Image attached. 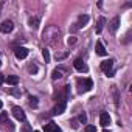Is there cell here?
Masks as SVG:
<instances>
[{"instance_id":"obj_23","label":"cell","mask_w":132,"mask_h":132,"mask_svg":"<svg viewBox=\"0 0 132 132\" xmlns=\"http://www.w3.org/2000/svg\"><path fill=\"white\" fill-rule=\"evenodd\" d=\"M67 42H69V45H73V44L76 42V39H75V37H69V40H67Z\"/></svg>"},{"instance_id":"obj_21","label":"cell","mask_w":132,"mask_h":132,"mask_svg":"<svg viewBox=\"0 0 132 132\" xmlns=\"http://www.w3.org/2000/svg\"><path fill=\"white\" fill-rule=\"evenodd\" d=\"M0 121H8V113H6V112L0 113Z\"/></svg>"},{"instance_id":"obj_15","label":"cell","mask_w":132,"mask_h":132,"mask_svg":"<svg viewBox=\"0 0 132 132\" xmlns=\"http://www.w3.org/2000/svg\"><path fill=\"white\" fill-rule=\"evenodd\" d=\"M104 22H106L104 17H101L100 22H98V27H96V33H101V31H103V25H104Z\"/></svg>"},{"instance_id":"obj_27","label":"cell","mask_w":132,"mask_h":132,"mask_svg":"<svg viewBox=\"0 0 132 132\" xmlns=\"http://www.w3.org/2000/svg\"><path fill=\"white\" fill-rule=\"evenodd\" d=\"M103 132H112V130H107V129H104V130H103Z\"/></svg>"},{"instance_id":"obj_20","label":"cell","mask_w":132,"mask_h":132,"mask_svg":"<svg viewBox=\"0 0 132 132\" xmlns=\"http://www.w3.org/2000/svg\"><path fill=\"white\" fill-rule=\"evenodd\" d=\"M86 132H96V127L92 126V124H89V126H86Z\"/></svg>"},{"instance_id":"obj_19","label":"cell","mask_w":132,"mask_h":132,"mask_svg":"<svg viewBox=\"0 0 132 132\" xmlns=\"http://www.w3.org/2000/svg\"><path fill=\"white\" fill-rule=\"evenodd\" d=\"M42 56H44L45 62H50V53H48V50H44L42 51Z\"/></svg>"},{"instance_id":"obj_29","label":"cell","mask_w":132,"mask_h":132,"mask_svg":"<svg viewBox=\"0 0 132 132\" xmlns=\"http://www.w3.org/2000/svg\"><path fill=\"white\" fill-rule=\"evenodd\" d=\"M0 65H2V61H0Z\"/></svg>"},{"instance_id":"obj_1","label":"cell","mask_w":132,"mask_h":132,"mask_svg":"<svg viewBox=\"0 0 132 132\" xmlns=\"http://www.w3.org/2000/svg\"><path fill=\"white\" fill-rule=\"evenodd\" d=\"M78 84L81 86V87H79V92H89V90H92V87H93V81H92L90 78L78 79Z\"/></svg>"},{"instance_id":"obj_5","label":"cell","mask_w":132,"mask_h":132,"mask_svg":"<svg viewBox=\"0 0 132 132\" xmlns=\"http://www.w3.org/2000/svg\"><path fill=\"white\" fill-rule=\"evenodd\" d=\"M100 124L103 127H107L110 124V115L107 112H101V115H100Z\"/></svg>"},{"instance_id":"obj_2","label":"cell","mask_w":132,"mask_h":132,"mask_svg":"<svg viewBox=\"0 0 132 132\" xmlns=\"http://www.w3.org/2000/svg\"><path fill=\"white\" fill-rule=\"evenodd\" d=\"M14 30V23L11 20H3L2 23H0V33H3V34H8Z\"/></svg>"},{"instance_id":"obj_30","label":"cell","mask_w":132,"mask_h":132,"mask_svg":"<svg viewBox=\"0 0 132 132\" xmlns=\"http://www.w3.org/2000/svg\"><path fill=\"white\" fill-rule=\"evenodd\" d=\"M0 8H2V3H0Z\"/></svg>"},{"instance_id":"obj_8","label":"cell","mask_w":132,"mask_h":132,"mask_svg":"<svg viewBox=\"0 0 132 132\" xmlns=\"http://www.w3.org/2000/svg\"><path fill=\"white\" fill-rule=\"evenodd\" d=\"M44 130L45 132H62V129L56 124V123H48L44 126Z\"/></svg>"},{"instance_id":"obj_16","label":"cell","mask_w":132,"mask_h":132,"mask_svg":"<svg viewBox=\"0 0 132 132\" xmlns=\"http://www.w3.org/2000/svg\"><path fill=\"white\" fill-rule=\"evenodd\" d=\"M51 78H53V79H61V78H62L61 70H57V69H56V70H53V76H51Z\"/></svg>"},{"instance_id":"obj_17","label":"cell","mask_w":132,"mask_h":132,"mask_svg":"<svg viewBox=\"0 0 132 132\" xmlns=\"http://www.w3.org/2000/svg\"><path fill=\"white\" fill-rule=\"evenodd\" d=\"M112 92H113V96H115V104H118V90H117V86H112Z\"/></svg>"},{"instance_id":"obj_10","label":"cell","mask_w":132,"mask_h":132,"mask_svg":"<svg viewBox=\"0 0 132 132\" xmlns=\"http://www.w3.org/2000/svg\"><path fill=\"white\" fill-rule=\"evenodd\" d=\"M87 22H89V16H86V14L79 16V17H78V23H76L75 30H78V28H81V27H86V25H87Z\"/></svg>"},{"instance_id":"obj_26","label":"cell","mask_w":132,"mask_h":132,"mask_svg":"<svg viewBox=\"0 0 132 132\" xmlns=\"http://www.w3.org/2000/svg\"><path fill=\"white\" fill-rule=\"evenodd\" d=\"M106 75H107V76H109V78H112V76H113V75H115V73H113V70H110V72H107V73H106Z\"/></svg>"},{"instance_id":"obj_24","label":"cell","mask_w":132,"mask_h":132,"mask_svg":"<svg viewBox=\"0 0 132 132\" xmlns=\"http://www.w3.org/2000/svg\"><path fill=\"white\" fill-rule=\"evenodd\" d=\"M30 72L36 73V72H37V67H36V65H31V67H30Z\"/></svg>"},{"instance_id":"obj_28","label":"cell","mask_w":132,"mask_h":132,"mask_svg":"<svg viewBox=\"0 0 132 132\" xmlns=\"http://www.w3.org/2000/svg\"><path fill=\"white\" fill-rule=\"evenodd\" d=\"M2 106H3V103H2V101H0V109H2Z\"/></svg>"},{"instance_id":"obj_14","label":"cell","mask_w":132,"mask_h":132,"mask_svg":"<svg viewBox=\"0 0 132 132\" xmlns=\"http://www.w3.org/2000/svg\"><path fill=\"white\" fill-rule=\"evenodd\" d=\"M30 27H31V28H37V27H39V19H37V17H34V19L31 17V19H30Z\"/></svg>"},{"instance_id":"obj_12","label":"cell","mask_w":132,"mask_h":132,"mask_svg":"<svg viewBox=\"0 0 132 132\" xmlns=\"http://www.w3.org/2000/svg\"><path fill=\"white\" fill-rule=\"evenodd\" d=\"M96 54L98 56H106L107 54V50L104 48V45H103V42H96Z\"/></svg>"},{"instance_id":"obj_7","label":"cell","mask_w":132,"mask_h":132,"mask_svg":"<svg viewBox=\"0 0 132 132\" xmlns=\"http://www.w3.org/2000/svg\"><path fill=\"white\" fill-rule=\"evenodd\" d=\"M64 112H65V101L62 100V101H59V103L54 106L53 113H54V115H61V113H64Z\"/></svg>"},{"instance_id":"obj_4","label":"cell","mask_w":132,"mask_h":132,"mask_svg":"<svg viewBox=\"0 0 132 132\" xmlns=\"http://www.w3.org/2000/svg\"><path fill=\"white\" fill-rule=\"evenodd\" d=\"M13 115L16 117V120H19V121H25V112H23L19 106H14V107H13Z\"/></svg>"},{"instance_id":"obj_3","label":"cell","mask_w":132,"mask_h":132,"mask_svg":"<svg viewBox=\"0 0 132 132\" xmlns=\"http://www.w3.org/2000/svg\"><path fill=\"white\" fill-rule=\"evenodd\" d=\"M14 54H16L17 59H25V57L28 56V48H25V47H17V48L14 50Z\"/></svg>"},{"instance_id":"obj_31","label":"cell","mask_w":132,"mask_h":132,"mask_svg":"<svg viewBox=\"0 0 132 132\" xmlns=\"http://www.w3.org/2000/svg\"><path fill=\"white\" fill-rule=\"evenodd\" d=\"M34 132H39V130H34Z\"/></svg>"},{"instance_id":"obj_13","label":"cell","mask_w":132,"mask_h":132,"mask_svg":"<svg viewBox=\"0 0 132 132\" xmlns=\"http://www.w3.org/2000/svg\"><path fill=\"white\" fill-rule=\"evenodd\" d=\"M5 82H8V84H11V86H17V84H19V76H16V75H8V76L5 78Z\"/></svg>"},{"instance_id":"obj_22","label":"cell","mask_w":132,"mask_h":132,"mask_svg":"<svg viewBox=\"0 0 132 132\" xmlns=\"http://www.w3.org/2000/svg\"><path fill=\"white\" fill-rule=\"evenodd\" d=\"M79 121H81V123H86V121H87V115H86L84 112L79 115Z\"/></svg>"},{"instance_id":"obj_6","label":"cell","mask_w":132,"mask_h":132,"mask_svg":"<svg viewBox=\"0 0 132 132\" xmlns=\"http://www.w3.org/2000/svg\"><path fill=\"white\" fill-rule=\"evenodd\" d=\"M73 67H75L78 72H87V65H86V62H84L82 59H75Z\"/></svg>"},{"instance_id":"obj_18","label":"cell","mask_w":132,"mask_h":132,"mask_svg":"<svg viewBox=\"0 0 132 132\" xmlns=\"http://www.w3.org/2000/svg\"><path fill=\"white\" fill-rule=\"evenodd\" d=\"M30 106L31 107H37V98H34V96H30Z\"/></svg>"},{"instance_id":"obj_25","label":"cell","mask_w":132,"mask_h":132,"mask_svg":"<svg viewBox=\"0 0 132 132\" xmlns=\"http://www.w3.org/2000/svg\"><path fill=\"white\" fill-rule=\"evenodd\" d=\"M5 82V76H3V73H0V84H3Z\"/></svg>"},{"instance_id":"obj_9","label":"cell","mask_w":132,"mask_h":132,"mask_svg":"<svg viewBox=\"0 0 132 132\" xmlns=\"http://www.w3.org/2000/svg\"><path fill=\"white\" fill-rule=\"evenodd\" d=\"M112 65H113V61H112V59H107V61H103V62H101L100 67H101V70H103L104 73H107V72L112 70Z\"/></svg>"},{"instance_id":"obj_11","label":"cell","mask_w":132,"mask_h":132,"mask_svg":"<svg viewBox=\"0 0 132 132\" xmlns=\"http://www.w3.org/2000/svg\"><path fill=\"white\" fill-rule=\"evenodd\" d=\"M118 27H120V17L117 16V17H113V19L110 20V23H109V28H110V31H112V33H117Z\"/></svg>"}]
</instances>
